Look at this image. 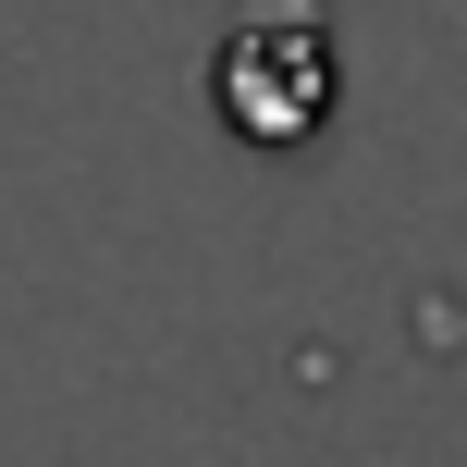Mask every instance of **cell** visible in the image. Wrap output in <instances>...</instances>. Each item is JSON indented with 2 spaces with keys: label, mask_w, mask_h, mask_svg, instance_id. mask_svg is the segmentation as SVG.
I'll use <instances>...</instances> for the list:
<instances>
[{
  "label": "cell",
  "mask_w": 467,
  "mask_h": 467,
  "mask_svg": "<svg viewBox=\"0 0 467 467\" xmlns=\"http://www.w3.org/2000/svg\"><path fill=\"white\" fill-rule=\"evenodd\" d=\"M210 99H222V123H234L246 148L320 136V111H332L320 0H246V13H234V37H222V62H210Z\"/></svg>",
  "instance_id": "6da1fadb"
}]
</instances>
